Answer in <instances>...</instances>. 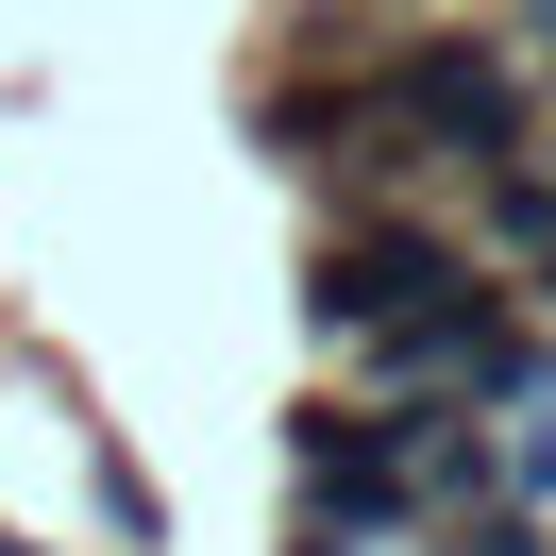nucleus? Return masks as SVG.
Returning a JSON list of instances; mask_svg holds the SVG:
<instances>
[{
  "instance_id": "obj_1",
  "label": "nucleus",
  "mask_w": 556,
  "mask_h": 556,
  "mask_svg": "<svg viewBox=\"0 0 556 556\" xmlns=\"http://www.w3.org/2000/svg\"><path fill=\"white\" fill-rule=\"evenodd\" d=\"M388 136H421V152H455V169H506L522 152V68L489 35H421V51H388Z\"/></svg>"
},
{
  "instance_id": "obj_2",
  "label": "nucleus",
  "mask_w": 556,
  "mask_h": 556,
  "mask_svg": "<svg viewBox=\"0 0 556 556\" xmlns=\"http://www.w3.org/2000/svg\"><path fill=\"white\" fill-rule=\"evenodd\" d=\"M455 287H472V253H455V237H421V219H338L320 270H304V304H320V338H388V320L455 304Z\"/></svg>"
},
{
  "instance_id": "obj_3",
  "label": "nucleus",
  "mask_w": 556,
  "mask_h": 556,
  "mask_svg": "<svg viewBox=\"0 0 556 556\" xmlns=\"http://www.w3.org/2000/svg\"><path fill=\"white\" fill-rule=\"evenodd\" d=\"M287 472L320 489V522H405V439H388L371 405H287Z\"/></svg>"
},
{
  "instance_id": "obj_4",
  "label": "nucleus",
  "mask_w": 556,
  "mask_h": 556,
  "mask_svg": "<svg viewBox=\"0 0 556 556\" xmlns=\"http://www.w3.org/2000/svg\"><path fill=\"white\" fill-rule=\"evenodd\" d=\"M489 253H506L522 287H556V169H522V152L489 169Z\"/></svg>"
},
{
  "instance_id": "obj_5",
  "label": "nucleus",
  "mask_w": 556,
  "mask_h": 556,
  "mask_svg": "<svg viewBox=\"0 0 556 556\" xmlns=\"http://www.w3.org/2000/svg\"><path fill=\"white\" fill-rule=\"evenodd\" d=\"M287 556H354V522H304V540H287Z\"/></svg>"
}]
</instances>
